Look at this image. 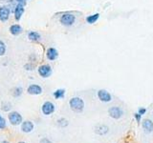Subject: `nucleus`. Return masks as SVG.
Instances as JSON below:
<instances>
[{
  "label": "nucleus",
  "instance_id": "11",
  "mask_svg": "<svg viewBox=\"0 0 153 143\" xmlns=\"http://www.w3.org/2000/svg\"><path fill=\"white\" fill-rule=\"evenodd\" d=\"M42 92H43V90L41 88V86H39L38 84H31V85H29L27 88V93L31 95L41 94Z\"/></svg>",
  "mask_w": 153,
  "mask_h": 143
},
{
  "label": "nucleus",
  "instance_id": "1",
  "mask_svg": "<svg viewBox=\"0 0 153 143\" xmlns=\"http://www.w3.org/2000/svg\"><path fill=\"white\" fill-rule=\"evenodd\" d=\"M76 16L75 15V13L70 12L61 13V15L59 17V23L66 28L72 27L76 23Z\"/></svg>",
  "mask_w": 153,
  "mask_h": 143
},
{
  "label": "nucleus",
  "instance_id": "12",
  "mask_svg": "<svg viewBox=\"0 0 153 143\" xmlns=\"http://www.w3.org/2000/svg\"><path fill=\"white\" fill-rule=\"evenodd\" d=\"M21 125V131L25 133H32L33 131V128H35V125L30 120H26V121H22Z\"/></svg>",
  "mask_w": 153,
  "mask_h": 143
},
{
  "label": "nucleus",
  "instance_id": "4",
  "mask_svg": "<svg viewBox=\"0 0 153 143\" xmlns=\"http://www.w3.org/2000/svg\"><path fill=\"white\" fill-rule=\"evenodd\" d=\"M8 119H9L10 123H11L12 125H13V126L20 125V124L22 123V121H23L22 116L16 111H13L11 113H9Z\"/></svg>",
  "mask_w": 153,
  "mask_h": 143
},
{
  "label": "nucleus",
  "instance_id": "21",
  "mask_svg": "<svg viewBox=\"0 0 153 143\" xmlns=\"http://www.w3.org/2000/svg\"><path fill=\"white\" fill-rule=\"evenodd\" d=\"M23 68L25 71H28V72H31V71H33L36 69V64L33 63V62H28V63L24 64Z\"/></svg>",
  "mask_w": 153,
  "mask_h": 143
},
{
  "label": "nucleus",
  "instance_id": "8",
  "mask_svg": "<svg viewBox=\"0 0 153 143\" xmlns=\"http://www.w3.org/2000/svg\"><path fill=\"white\" fill-rule=\"evenodd\" d=\"M46 58L49 60V61H55L59 58V51H57L56 48L54 47H49L48 49L46 50Z\"/></svg>",
  "mask_w": 153,
  "mask_h": 143
},
{
  "label": "nucleus",
  "instance_id": "13",
  "mask_svg": "<svg viewBox=\"0 0 153 143\" xmlns=\"http://www.w3.org/2000/svg\"><path fill=\"white\" fill-rule=\"evenodd\" d=\"M9 32L13 36H17L19 35H21L23 32V28L19 25V24H13V25L10 26L9 28Z\"/></svg>",
  "mask_w": 153,
  "mask_h": 143
},
{
  "label": "nucleus",
  "instance_id": "17",
  "mask_svg": "<svg viewBox=\"0 0 153 143\" xmlns=\"http://www.w3.org/2000/svg\"><path fill=\"white\" fill-rule=\"evenodd\" d=\"M53 97L56 99H62L65 97V90L64 89H57L53 93Z\"/></svg>",
  "mask_w": 153,
  "mask_h": 143
},
{
  "label": "nucleus",
  "instance_id": "3",
  "mask_svg": "<svg viewBox=\"0 0 153 143\" xmlns=\"http://www.w3.org/2000/svg\"><path fill=\"white\" fill-rule=\"evenodd\" d=\"M37 73L42 78H48L53 74V68L49 64H41L37 67Z\"/></svg>",
  "mask_w": 153,
  "mask_h": 143
},
{
  "label": "nucleus",
  "instance_id": "25",
  "mask_svg": "<svg viewBox=\"0 0 153 143\" xmlns=\"http://www.w3.org/2000/svg\"><path fill=\"white\" fill-rule=\"evenodd\" d=\"M29 60H30V62H33V63L36 62V55L35 54L30 55V56H29Z\"/></svg>",
  "mask_w": 153,
  "mask_h": 143
},
{
  "label": "nucleus",
  "instance_id": "9",
  "mask_svg": "<svg viewBox=\"0 0 153 143\" xmlns=\"http://www.w3.org/2000/svg\"><path fill=\"white\" fill-rule=\"evenodd\" d=\"M108 114L112 118L119 119L123 116V111L118 106H113L108 109Z\"/></svg>",
  "mask_w": 153,
  "mask_h": 143
},
{
  "label": "nucleus",
  "instance_id": "29",
  "mask_svg": "<svg viewBox=\"0 0 153 143\" xmlns=\"http://www.w3.org/2000/svg\"><path fill=\"white\" fill-rule=\"evenodd\" d=\"M14 2H16V4H22V5H24V6H25L26 5V0H13Z\"/></svg>",
  "mask_w": 153,
  "mask_h": 143
},
{
  "label": "nucleus",
  "instance_id": "15",
  "mask_svg": "<svg viewBox=\"0 0 153 143\" xmlns=\"http://www.w3.org/2000/svg\"><path fill=\"white\" fill-rule=\"evenodd\" d=\"M109 132V128L105 125H98L95 128V133L100 136H104Z\"/></svg>",
  "mask_w": 153,
  "mask_h": 143
},
{
  "label": "nucleus",
  "instance_id": "20",
  "mask_svg": "<svg viewBox=\"0 0 153 143\" xmlns=\"http://www.w3.org/2000/svg\"><path fill=\"white\" fill-rule=\"evenodd\" d=\"M1 110L3 112H10L12 110V104L11 102H8V101H5L2 102L1 104Z\"/></svg>",
  "mask_w": 153,
  "mask_h": 143
},
{
  "label": "nucleus",
  "instance_id": "14",
  "mask_svg": "<svg viewBox=\"0 0 153 143\" xmlns=\"http://www.w3.org/2000/svg\"><path fill=\"white\" fill-rule=\"evenodd\" d=\"M28 38L32 42H39L41 40V35L38 32L36 31H30L28 32Z\"/></svg>",
  "mask_w": 153,
  "mask_h": 143
},
{
  "label": "nucleus",
  "instance_id": "23",
  "mask_svg": "<svg viewBox=\"0 0 153 143\" xmlns=\"http://www.w3.org/2000/svg\"><path fill=\"white\" fill-rule=\"evenodd\" d=\"M6 52H7L6 45H5V43H1V44H0V56L5 55Z\"/></svg>",
  "mask_w": 153,
  "mask_h": 143
},
{
  "label": "nucleus",
  "instance_id": "5",
  "mask_svg": "<svg viewBox=\"0 0 153 143\" xmlns=\"http://www.w3.org/2000/svg\"><path fill=\"white\" fill-rule=\"evenodd\" d=\"M11 13H12V10L8 5H1L0 6V21L5 23L7 22L10 17H11Z\"/></svg>",
  "mask_w": 153,
  "mask_h": 143
},
{
  "label": "nucleus",
  "instance_id": "27",
  "mask_svg": "<svg viewBox=\"0 0 153 143\" xmlns=\"http://www.w3.org/2000/svg\"><path fill=\"white\" fill-rule=\"evenodd\" d=\"M39 143H53V142L50 139H48L47 137H43V138H41V139H40Z\"/></svg>",
  "mask_w": 153,
  "mask_h": 143
},
{
  "label": "nucleus",
  "instance_id": "19",
  "mask_svg": "<svg viewBox=\"0 0 153 143\" xmlns=\"http://www.w3.org/2000/svg\"><path fill=\"white\" fill-rule=\"evenodd\" d=\"M23 94V88L22 87H16V88H13V97H16V98H18V97H20L21 95Z\"/></svg>",
  "mask_w": 153,
  "mask_h": 143
},
{
  "label": "nucleus",
  "instance_id": "7",
  "mask_svg": "<svg viewBox=\"0 0 153 143\" xmlns=\"http://www.w3.org/2000/svg\"><path fill=\"white\" fill-rule=\"evenodd\" d=\"M13 17L16 19V21H20L24 13H25V6L22 4H16L13 8Z\"/></svg>",
  "mask_w": 153,
  "mask_h": 143
},
{
  "label": "nucleus",
  "instance_id": "31",
  "mask_svg": "<svg viewBox=\"0 0 153 143\" xmlns=\"http://www.w3.org/2000/svg\"><path fill=\"white\" fill-rule=\"evenodd\" d=\"M18 143H25V142H23V141H20V142H18Z\"/></svg>",
  "mask_w": 153,
  "mask_h": 143
},
{
  "label": "nucleus",
  "instance_id": "10",
  "mask_svg": "<svg viewBox=\"0 0 153 143\" xmlns=\"http://www.w3.org/2000/svg\"><path fill=\"white\" fill-rule=\"evenodd\" d=\"M98 97L102 102L107 103L110 102L112 100V95L109 94V92H107L106 90H99L98 91Z\"/></svg>",
  "mask_w": 153,
  "mask_h": 143
},
{
  "label": "nucleus",
  "instance_id": "30",
  "mask_svg": "<svg viewBox=\"0 0 153 143\" xmlns=\"http://www.w3.org/2000/svg\"><path fill=\"white\" fill-rule=\"evenodd\" d=\"M1 143H10V142H9L8 140H3V141H2Z\"/></svg>",
  "mask_w": 153,
  "mask_h": 143
},
{
  "label": "nucleus",
  "instance_id": "26",
  "mask_svg": "<svg viewBox=\"0 0 153 143\" xmlns=\"http://www.w3.org/2000/svg\"><path fill=\"white\" fill-rule=\"evenodd\" d=\"M146 113V108H140L138 110V114H141V116H143V114H145Z\"/></svg>",
  "mask_w": 153,
  "mask_h": 143
},
{
  "label": "nucleus",
  "instance_id": "24",
  "mask_svg": "<svg viewBox=\"0 0 153 143\" xmlns=\"http://www.w3.org/2000/svg\"><path fill=\"white\" fill-rule=\"evenodd\" d=\"M5 127H6V120H5V118L1 116V114H0V130L4 129Z\"/></svg>",
  "mask_w": 153,
  "mask_h": 143
},
{
  "label": "nucleus",
  "instance_id": "32",
  "mask_svg": "<svg viewBox=\"0 0 153 143\" xmlns=\"http://www.w3.org/2000/svg\"><path fill=\"white\" fill-rule=\"evenodd\" d=\"M26 1H28V0H26Z\"/></svg>",
  "mask_w": 153,
  "mask_h": 143
},
{
  "label": "nucleus",
  "instance_id": "6",
  "mask_svg": "<svg viewBox=\"0 0 153 143\" xmlns=\"http://www.w3.org/2000/svg\"><path fill=\"white\" fill-rule=\"evenodd\" d=\"M56 111V106L55 104L51 101H46L42 104L41 106V112L44 116H51L52 114H54Z\"/></svg>",
  "mask_w": 153,
  "mask_h": 143
},
{
  "label": "nucleus",
  "instance_id": "2",
  "mask_svg": "<svg viewBox=\"0 0 153 143\" xmlns=\"http://www.w3.org/2000/svg\"><path fill=\"white\" fill-rule=\"evenodd\" d=\"M69 106L72 111L76 113H81L84 110V101L81 97H74L69 100Z\"/></svg>",
  "mask_w": 153,
  "mask_h": 143
},
{
  "label": "nucleus",
  "instance_id": "18",
  "mask_svg": "<svg viewBox=\"0 0 153 143\" xmlns=\"http://www.w3.org/2000/svg\"><path fill=\"white\" fill-rule=\"evenodd\" d=\"M99 18H100V13H94L91 14V15H88L85 20L88 24H94L99 20Z\"/></svg>",
  "mask_w": 153,
  "mask_h": 143
},
{
  "label": "nucleus",
  "instance_id": "22",
  "mask_svg": "<svg viewBox=\"0 0 153 143\" xmlns=\"http://www.w3.org/2000/svg\"><path fill=\"white\" fill-rule=\"evenodd\" d=\"M68 124H69V122H68V120H67L66 118H59V120H57V125H59V127H61V128H65V127H67L68 126Z\"/></svg>",
  "mask_w": 153,
  "mask_h": 143
},
{
  "label": "nucleus",
  "instance_id": "16",
  "mask_svg": "<svg viewBox=\"0 0 153 143\" xmlns=\"http://www.w3.org/2000/svg\"><path fill=\"white\" fill-rule=\"evenodd\" d=\"M143 128L146 133H151L153 131V122L150 119H145L143 121Z\"/></svg>",
  "mask_w": 153,
  "mask_h": 143
},
{
  "label": "nucleus",
  "instance_id": "28",
  "mask_svg": "<svg viewBox=\"0 0 153 143\" xmlns=\"http://www.w3.org/2000/svg\"><path fill=\"white\" fill-rule=\"evenodd\" d=\"M134 116H135V119H136V121H137L138 123L141 121V117H142L141 114H139L138 113H136L135 114H134Z\"/></svg>",
  "mask_w": 153,
  "mask_h": 143
}]
</instances>
